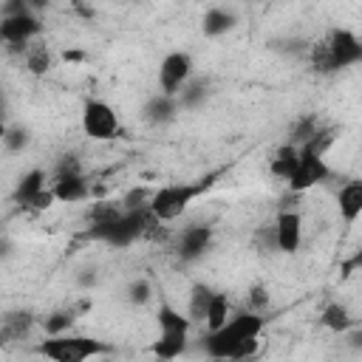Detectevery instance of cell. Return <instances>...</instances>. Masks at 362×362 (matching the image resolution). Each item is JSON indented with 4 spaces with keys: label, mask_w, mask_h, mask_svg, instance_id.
Here are the masks:
<instances>
[{
    "label": "cell",
    "mask_w": 362,
    "mask_h": 362,
    "mask_svg": "<svg viewBox=\"0 0 362 362\" xmlns=\"http://www.w3.org/2000/svg\"><path fill=\"white\" fill-rule=\"evenodd\" d=\"M266 305H269V291H266V286H252L249 291H246V305L243 308H249V311H266Z\"/></svg>",
    "instance_id": "obj_29"
},
{
    "label": "cell",
    "mask_w": 362,
    "mask_h": 362,
    "mask_svg": "<svg viewBox=\"0 0 362 362\" xmlns=\"http://www.w3.org/2000/svg\"><path fill=\"white\" fill-rule=\"evenodd\" d=\"M150 221H153V215H150L147 206H141V209H124V212H122L119 218H113L110 223L88 226V235H90L93 240L107 243V246L124 249V246H130V243H136V240L144 238Z\"/></svg>",
    "instance_id": "obj_5"
},
{
    "label": "cell",
    "mask_w": 362,
    "mask_h": 362,
    "mask_svg": "<svg viewBox=\"0 0 362 362\" xmlns=\"http://www.w3.org/2000/svg\"><path fill=\"white\" fill-rule=\"evenodd\" d=\"M266 328V314L238 308L226 317V322L215 331L204 334V354L212 359H249Z\"/></svg>",
    "instance_id": "obj_1"
},
{
    "label": "cell",
    "mask_w": 362,
    "mask_h": 362,
    "mask_svg": "<svg viewBox=\"0 0 362 362\" xmlns=\"http://www.w3.org/2000/svg\"><path fill=\"white\" fill-rule=\"evenodd\" d=\"M45 6H48V0H28V8H31L34 14H40Z\"/></svg>",
    "instance_id": "obj_30"
},
{
    "label": "cell",
    "mask_w": 362,
    "mask_h": 362,
    "mask_svg": "<svg viewBox=\"0 0 362 362\" xmlns=\"http://www.w3.org/2000/svg\"><path fill=\"white\" fill-rule=\"evenodd\" d=\"M37 354L54 359V362H85L90 356H99L105 354V345L99 339H90V337H79V334H48L40 345H37Z\"/></svg>",
    "instance_id": "obj_6"
},
{
    "label": "cell",
    "mask_w": 362,
    "mask_h": 362,
    "mask_svg": "<svg viewBox=\"0 0 362 362\" xmlns=\"http://www.w3.org/2000/svg\"><path fill=\"white\" fill-rule=\"evenodd\" d=\"M331 175H334V170L328 167L325 153H320L314 144L305 141L297 147V164H294V173L288 175L286 184L291 192H305L317 184H325Z\"/></svg>",
    "instance_id": "obj_7"
},
{
    "label": "cell",
    "mask_w": 362,
    "mask_h": 362,
    "mask_svg": "<svg viewBox=\"0 0 362 362\" xmlns=\"http://www.w3.org/2000/svg\"><path fill=\"white\" fill-rule=\"evenodd\" d=\"M195 76V62L187 51H170L158 62V90L175 96Z\"/></svg>",
    "instance_id": "obj_11"
},
{
    "label": "cell",
    "mask_w": 362,
    "mask_h": 362,
    "mask_svg": "<svg viewBox=\"0 0 362 362\" xmlns=\"http://www.w3.org/2000/svg\"><path fill=\"white\" fill-rule=\"evenodd\" d=\"M3 113H6V102H3V96H0V122H3Z\"/></svg>",
    "instance_id": "obj_31"
},
{
    "label": "cell",
    "mask_w": 362,
    "mask_h": 362,
    "mask_svg": "<svg viewBox=\"0 0 362 362\" xmlns=\"http://www.w3.org/2000/svg\"><path fill=\"white\" fill-rule=\"evenodd\" d=\"M337 209H339V218L345 226H354L362 215V181L351 178L339 187L337 192Z\"/></svg>",
    "instance_id": "obj_16"
},
{
    "label": "cell",
    "mask_w": 362,
    "mask_h": 362,
    "mask_svg": "<svg viewBox=\"0 0 362 362\" xmlns=\"http://www.w3.org/2000/svg\"><path fill=\"white\" fill-rule=\"evenodd\" d=\"M215 178H218V173H209L206 178H198V181H173V184H164V187L153 189L150 201H147L150 215L156 221H164V223L178 221L201 195L209 192Z\"/></svg>",
    "instance_id": "obj_3"
},
{
    "label": "cell",
    "mask_w": 362,
    "mask_h": 362,
    "mask_svg": "<svg viewBox=\"0 0 362 362\" xmlns=\"http://www.w3.org/2000/svg\"><path fill=\"white\" fill-rule=\"evenodd\" d=\"M294 164H297V147L283 141L272 156V175H277L280 181H288V175L294 173Z\"/></svg>",
    "instance_id": "obj_24"
},
{
    "label": "cell",
    "mask_w": 362,
    "mask_h": 362,
    "mask_svg": "<svg viewBox=\"0 0 362 362\" xmlns=\"http://www.w3.org/2000/svg\"><path fill=\"white\" fill-rule=\"evenodd\" d=\"M11 153H20L25 144H28V130L25 127H20V124H6V130H3V139H0Z\"/></svg>",
    "instance_id": "obj_28"
},
{
    "label": "cell",
    "mask_w": 362,
    "mask_h": 362,
    "mask_svg": "<svg viewBox=\"0 0 362 362\" xmlns=\"http://www.w3.org/2000/svg\"><path fill=\"white\" fill-rule=\"evenodd\" d=\"M42 31V23L34 11H17V14H3L0 17V42L8 51L23 54V48L37 40Z\"/></svg>",
    "instance_id": "obj_10"
},
{
    "label": "cell",
    "mask_w": 362,
    "mask_h": 362,
    "mask_svg": "<svg viewBox=\"0 0 362 362\" xmlns=\"http://www.w3.org/2000/svg\"><path fill=\"white\" fill-rule=\"evenodd\" d=\"M79 127L90 141H113L122 136V119L105 99H88L82 105Z\"/></svg>",
    "instance_id": "obj_8"
},
{
    "label": "cell",
    "mask_w": 362,
    "mask_h": 362,
    "mask_svg": "<svg viewBox=\"0 0 362 362\" xmlns=\"http://www.w3.org/2000/svg\"><path fill=\"white\" fill-rule=\"evenodd\" d=\"M11 198H14V204H20L25 209H37V212L54 206V201H57L54 192H51V184H48V173L42 167H34V170L23 173L14 184Z\"/></svg>",
    "instance_id": "obj_9"
},
{
    "label": "cell",
    "mask_w": 362,
    "mask_h": 362,
    "mask_svg": "<svg viewBox=\"0 0 362 362\" xmlns=\"http://www.w3.org/2000/svg\"><path fill=\"white\" fill-rule=\"evenodd\" d=\"M150 297H153V283L147 277H139L127 286V303L130 305H144V303H150Z\"/></svg>",
    "instance_id": "obj_27"
},
{
    "label": "cell",
    "mask_w": 362,
    "mask_h": 362,
    "mask_svg": "<svg viewBox=\"0 0 362 362\" xmlns=\"http://www.w3.org/2000/svg\"><path fill=\"white\" fill-rule=\"evenodd\" d=\"M79 311H82V305H68V308H59V311L48 314L45 322H42L45 325V334H65L76 322Z\"/></svg>",
    "instance_id": "obj_26"
},
{
    "label": "cell",
    "mask_w": 362,
    "mask_h": 362,
    "mask_svg": "<svg viewBox=\"0 0 362 362\" xmlns=\"http://www.w3.org/2000/svg\"><path fill=\"white\" fill-rule=\"evenodd\" d=\"M272 229H274V246H277V252H283V255H297V252H300L305 226H303V215H300L297 209L283 206V209L274 215Z\"/></svg>",
    "instance_id": "obj_13"
},
{
    "label": "cell",
    "mask_w": 362,
    "mask_h": 362,
    "mask_svg": "<svg viewBox=\"0 0 362 362\" xmlns=\"http://www.w3.org/2000/svg\"><path fill=\"white\" fill-rule=\"evenodd\" d=\"M212 291L206 283H192L189 294H187V317L192 320V325H201L204 322V314H206V305L212 300Z\"/></svg>",
    "instance_id": "obj_21"
},
{
    "label": "cell",
    "mask_w": 362,
    "mask_h": 362,
    "mask_svg": "<svg viewBox=\"0 0 362 362\" xmlns=\"http://www.w3.org/2000/svg\"><path fill=\"white\" fill-rule=\"evenodd\" d=\"M235 23H238V17H235L232 8L209 6L204 11V17H201V31H204V37H223V34H229L235 28Z\"/></svg>",
    "instance_id": "obj_18"
},
{
    "label": "cell",
    "mask_w": 362,
    "mask_h": 362,
    "mask_svg": "<svg viewBox=\"0 0 362 362\" xmlns=\"http://www.w3.org/2000/svg\"><path fill=\"white\" fill-rule=\"evenodd\" d=\"M232 314V300L223 294V291H212V300H209V305H206V314H204V328L206 331H215V328H221L223 322H226V317Z\"/></svg>",
    "instance_id": "obj_22"
},
{
    "label": "cell",
    "mask_w": 362,
    "mask_h": 362,
    "mask_svg": "<svg viewBox=\"0 0 362 362\" xmlns=\"http://www.w3.org/2000/svg\"><path fill=\"white\" fill-rule=\"evenodd\" d=\"M212 240H215V229L209 223H192V226H184L181 232H173V249L184 263L201 260L209 252Z\"/></svg>",
    "instance_id": "obj_12"
},
{
    "label": "cell",
    "mask_w": 362,
    "mask_h": 362,
    "mask_svg": "<svg viewBox=\"0 0 362 362\" xmlns=\"http://www.w3.org/2000/svg\"><path fill=\"white\" fill-rule=\"evenodd\" d=\"M320 322L331 331V334H348L351 328H354V322H356V317L351 314V308L345 305V303H328L325 308H322V314H320Z\"/></svg>",
    "instance_id": "obj_20"
},
{
    "label": "cell",
    "mask_w": 362,
    "mask_h": 362,
    "mask_svg": "<svg viewBox=\"0 0 362 362\" xmlns=\"http://www.w3.org/2000/svg\"><path fill=\"white\" fill-rule=\"evenodd\" d=\"M124 3H136V0H124Z\"/></svg>",
    "instance_id": "obj_32"
},
{
    "label": "cell",
    "mask_w": 362,
    "mask_h": 362,
    "mask_svg": "<svg viewBox=\"0 0 362 362\" xmlns=\"http://www.w3.org/2000/svg\"><path fill=\"white\" fill-rule=\"evenodd\" d=\"M178 99L175 96H170V93H153L147 102H144V107H141V116L150 122V124H170L175 116H178Z\"/></svg>",
    "instance_id": "obj_17"
},
{
    "label": "cell",
    "mask_w": 362,
    "mask_h": 362,
    "mask_svg": "<svg viewBox=\"0 0 362 362\" xmlns=\"http://www.w3.org/2000/svg\"><path fill=\"white\" fill-rule=\"evenodd\" d=\"M23 62H25V71L28 74H34V76H45L48 71H51V65H54V54H51V48L37 37V40H31L25 48H23Z\"/></svg>",
    "instance_id": "obj_19"
},
{
    "label": "cell",
    "mask_w": 362,
    "mask_h": 362,
    "mask_svg": "<svg viewBox=\"0 0 362 362\" xmlns=\"http://www.w3.org/2000/svg\"><path fill=\"white\" fill-rule=\"evenodd\" d=\"M37 320L28 314V311H11L0 320V345H17V342H25L34 331Z\"/></svg>",
    "instance_id": "obj_15"
},
{
    "label": "cell",
    "mask_w": 362,
    "mask_h": 362,
    "mask_svg": "<svg viewBox=\"0 0 362 362\" xmlns=\"http://www.w3.org/2000/svg\"><path fill=\"white\" fill-rule=\"evenodd\" d=\"M156 325H158V339L153 345V354L161 359H175L187 351L189 342V331H192V320L187 317V311L181 314L173 303L161 300L156 308Z\"/></svg>",
    "instance_id": "obj_4"
},
{
    "label": "cell",
    "mask_w": 362,
    "mask_h": 362,
    "mask_svg": "<svg viewBox=\"0 0 362 362\" xmlns=\"http://www.w3.org/2000/svg\"><path fill=\"white\" fill-rule=\"evenodd\" d=\"M308 59L317 74H337V71L354 68L362 59V40L356 37V31L345 25L331 28L322 40H317L308 48Z\"/></svg>",
    "instance_id": "obj_2"
},
{
    "label": "cell",
    "mask_w": 362,
    "mask_h": 362,
    "mask_svg": "<svg viewBox=\"0 0 362 362\" xmlns=\"http://www.w3.org/2000/svg\"><path fill=\"white\" fill-rule=\"evenodd\" d=\"M51 192L59 204H79V201L90 198V181L85 178V173L54 175L51 178Z\"/></svg>",
    "instance_id": "obj_14"
},
{
    "label": "cell",
    "mask_w": 362,
    "mask_h": 362,
    "mask_svg": "<svg viewBox=\"0 0 362 362\" xmlns=\"http://www.w3.org/2000/svg\"><path fill=\"white\" fill-rule=\"evenodd\" d=\"M322 127H325V124H322L317 116H300V119H294V124L288 127L286 141H288V144H294V147H300V144L311 141Z\"/></svg>",
    "instance_id": "obj_23"
},
{
    "label": "cell",
    "mask_w": 362,
    "mask_h": 362,
    "mask_svg": "<svg viewBox=\"0 0 362 362\" xmlns=\"http://www.w3.org/2000/svg\"><path fill=\"white\" fill-rule=\"evenodd\" d=\"M124 212L122 201H93L88 206V226H102V223H110L113 218H119Z\"/></svg>",
    "instance_id": "obj_25"
}]
</instances>
